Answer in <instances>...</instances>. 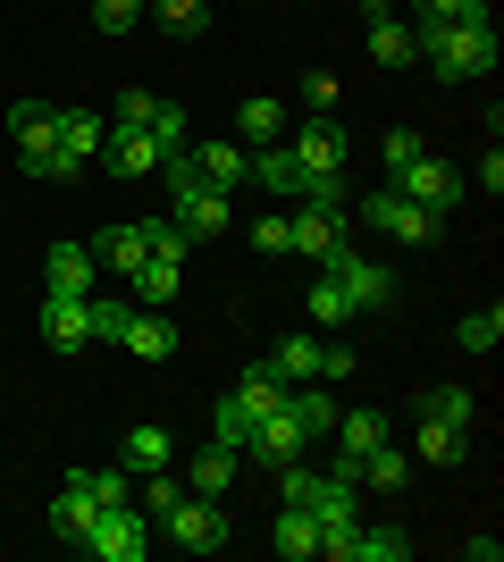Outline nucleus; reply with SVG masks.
Instances as JSON below:
<instances>
[{"instance_id": "20", "label": "nucleus", "mask_w": 504, "mask_h": 562, "mask_svg": "<svg viewBox=\"0 0 504 562\" xmlns=\"http://www.w3.org/2000/svg\"><path fill=\"white\" fill-rule=\"evenodd\" d=\"M236 135H244V151H253V143H287V101L278 93H244L236 101Z\"/></svg>"}, {"instance_id": "42", "label": "nucleus", "mask_w": 504, "mask_h": 562, "mask_svg": "<svg viewBox=\"0 0 504 562\" xmlns=\"http://www.w3.org/2000/svg\"><path fill=\"white\" fill-rule=\"evenodd\" d=\"M462 9H471V18H496V0H462Z\"/></svg>"}, {"instance_id": "7", "label": "nucleus", "mask_w": 504, "mask_h": 562, "mask_svg": "<svg viewBox=\"0 0 504 562\" xmlns=\"http://www.w3.org/2000/svg\"><path fill=\"white\" fill-rule=\"evenodd\" d=\"M152 538H160V529H152L144 504H110V513L85 529V554L93 562H152Z\"/></svg>"}, {"instance_id": "5", "label": "nucleus", "mask_w": 504, "mask_h": 562, "mask_svg": "<svg viewBox=\"0 0 504 562\" xmlns=\"http://www.w3.org/2000/svg\"><path fill=\"white\" fill-rule=\"evenodd\" d=\"M160 177H168V202H177L168 218H177V227H186L193 244H211V235H227V193H219V186H202V177L186 168V151H177V160H168Z\"/></svg>"}, {"instance_id": "17", "label": "nucleus", "mask_w": 504, "mask_h": 562, "mask_svg": "<svg viewBox=\"0 0 504 562\" xmlns=\"http://www.w3.org/2000/svg\"><path fill=\"white\" fill-rule=\"evenodd\" d=\"M186 168L202 177V186L236 193V186H244V143H227V135H202V143H186Z\"/></svg>"}, {"instance_id": "21", "label": "nucleus", "mask_w": 504, "mask_h": 562, "mask_svg": "<svg viewBox=\"0 0 504 562\" xmlns=\"http://www.w3.org/2000/svg\"><path fill=\"white\" fill-rule=\"evenodd\" d=\"M287 412H294V428H303V437H328L345 403H336V386H320V378H303V386H287Z\"/></svg>"}, {"instance_id": "14", "label": "nucleus", "mask_w": 504, "mask_h": 562, "mask_svg": "<svg viewBox=\"0 0 504 562\" xmlns=\"http://www.w3.org/2000/svg\"><path fill=\"white\" fill-rule=\"evenodd\" d=\"M101 160H110V177H160V168L177 160V151H168L160 135H144V126H110Z\"/></svg>"}, {"instance_id": "19", "label": "nucleus", "mask_w": 504, "mask_h": 562, "mask_svg": "<svg viewBox=\"0 0 504 562\" xmlns=\"http://www.w3.org/2000/svg\"><path fill=\"white\" fill-rule=\"evenodd\" d=\"M328 437H336V462L354 470V462H361V453H370V446H387V412H370V403H354V412H336V428H328Z\"/></svg>"}, {"instance_id": "10", "label": "nucleus", "mask_w": 504, "mask_h": 562, "mask_svg": "<svg viewBox=\"0 0 504 562\" xmlns=\"http://www.w3.org/2000/svg\"><path fill=\"white\" fill-rule=\"evenodd\" d=\"M320 269L354 294V311H387V303H395V269H387V260H370V252H354V244H336Z\"/></svg>"}, {"instance_id": "28", "label": "nucleus", "mask_w": 504, "mask_h": 562, "mask_svg": "<svg viewBox=\"0 0 504 562\" xmlns=\"http://www.w3.org/2000/svg\"><path fill=\"white\" fill-rule=\"evenodd\" d=\"M303 319H312V328H354V294H345L328 269H320V278L303 285Z\"/></svg>"}, {"instance_id": "37", "label": "nucleus", "mask_w": 504, "mask_h": 562, "mask_svg": "<svg viewBox=\"0 0 504 562\" xmlns=\"http://www.w3.org/2000/svg\"><path fill=\"white\" fill-rule=\"evenodd\" d=\"M320 386H345V378H354V345H320Z\"/></svg>"}, {"instance_id": "41", "label": "nucleus", "mask_w": 504, "mask_h": 562, "mask_svg": "<svg viewBox=\"0 0 504 562\" xmlns=\"http://www.w3.org/2000/svg\"><path fill=\"white\" fill-rule=\"evenodd\" d=\"M480 193H488V202L504 193V151H496V143H488V160H480Z\"/></svg>"}, {"instance_id": "26", "label": "nucleus", "mask_w": 504, "mask_h": 562, "mask_svg": "<svg viewBox=\"0 0 504 562\" xmlns=\"http://www.w3.org/2000/svg\"><path fill=\"white\" fill-rule=\"evenodd\" d=\"M126 285H135V303H144V311H168V303H177V285H186V269H177V260H135V269H126Z\"/></svg>"}, {"instance_id": "34", "label": "nucleus", "mask_w": 504, "mask_h": 562, "mask_svg": "<svg viewBox=\"0 0 504 562\" xmlns=\"http://www.w3.org/2000/svg\"><path fill=\"white\" fill-rule=\"evenodd\" d=\"M93 260H101V269H119V278H126V269L144 260V235H135V227H101V235H93Z\"/></svg>"}, {"instance_id": "12", "label": "nucleus", "mask_w": 504, "mask_h": 562, "mask_svg": "<svg viewBox=\"0 0 504 562\" xmlns=\"http://www.w3.org/2000/svg\"><path fill=\"white\" fill-rule=\"evenodd\" d=\"M110 126H144V135H160L168 151H186V110H177V101H160V93H144V85H126V93H119Z\"/></svg>"}, {"instance_id": "29", "label": "nucleus", "mask_w": 504, "mask_h": 562, "mask_svg": "<svg viewBox=\"0 0 504 562\" xmlns=\"http://www.w3.org/2000/svg\"><path fill=\"white\" fill-rule=\"evenodd\" d=\"M144 18L160 25V34H177V43H193V34L211 25V0H144Z\"/></svg>"}, {"instance_id": "15", "label": "nucleus", "mask_w": 504, "mask_h": 562, "mask_svg": "<svg viewBox=\"0 0 504 562\" xmlns=\"http://www.w3.org/2000/svg\"><path fill=\"white\" fill-rule=\"evenodd\" d=\"M51 135H59V168H68V186H76V177H85V160H101L110 117H101V110H59V126H51Z\"/></svg>"}, {"instance_id": "27", "label": "nucleus", "mask_w": 504, "mask_h": 562, "mask_svg": "<svg viewBox=\"0 0 504 562\" xmlns=\"http://www.w3.org/2000/svg\"><path fill=\"white\" fill-rule=\"evenodd\" d=\"M119 462L144 479V470H168V462H177V446H168L160 420H135V428H126V446H119Z\"/></svg>"}, {"instance_id": "8", "label": "nucleus", "mask_w": 504, "mask_h": 562, "mask_svg": "<svg viewBox=\"0 0 504 562\" xmlns=\"http://www.w3.org/2000/svg\"><path fill=\"white\" fill-rule=\"evenodd\" d=\"M160 538L186 554H227V504L219 495H186L177 513H160Z\"/></svg>"}, {"instance_id": "30", "label": "nucleus", "mask_w": 504, "mask_h": 562, "mask_svg": "<svg viewBox=\"0 0 504 562\" xmlns=\"http://www.w3.org/2000/svg\"><path fill=\"white\" fill-rule=\"evenodd\" d=\"M354 562H412V529H395V520L354 529Z\"/></svg>"}, {"instance_id": "39", "label": "nucleus", "mask_w": 504, "mask_h": 562, "mask_svg": "<svg viewBox=\"0 0 504 562\" xmlns=\"http://www.w3.org/2000/svg\"><path fill=\"white\" fill-rule=\"evenodd\" d=\"M379 151H387V177H395V168H404V160H412V151H421V135H412V126H395V135H387V143H379Z\"/></svg>"}, {"instance_id": "24", "label": "nucleus", "mask_w": 504, "mask_h": 562, "mask_svg": "<svg viewBox=\"0 0 504 562\" xmlns=\"http://www.w3.org/2000/svg\"><path fill=\"white\" fill-rule=\"evenodd\" d=\"M278 562H320V520H312V504H278Z\"/></svg>"}, {"instance_id": "31", "label": "nucleus", "mask_w": 504, "mask_h": 562, "mask_svg": "<svg viewBox=\"0 0 504 562\" xmlns=\"http://www.w3.org/2000/svg\"><path fill=\"white\" fill-rule=\"evenodd\" d=\"M421 420L471 428V420H480V395H471V386H429V395H421Z\"/></svg>"}, {"instance_id": "4", "label": "nucleus", "mask_w": 504, "mask_h": 562, "mask_svg": "<svg viewBox=\"0 0 504 562\" xmlns=\"http://www.w3.org/2000/svg\"><path fill=\"white\" fill-rule=\"evenodd\" d=\"M59 110L51 101H9V135H18V168L25 177H43V186H68V168H59Z\"/></svg>"}, {"instance_id": "35", "label": "nucleus", "mask_w": 504, "mask_h": 562, "mask_svg": "<svg viewBox=\"0 0 504 562\" xmlns=\"http://www.w3.org/2000/svg\"><path fill=\"white\" fill-rule=\"evenodd\" d=\"M135 235H144V252H152V260H177V269H186V252H193V235L177 227V218H144V227H135Z\"/></svg>"}, {"instance_id": "1", "label": "nucleus", "mask_w": 504, "mask_h": 562, "mask_svg": "<svg viewBox=\"0 0 504 562\" xmlns=\"http://www.w3.org/2000/svg\"><path fill=\"white\" fill-rule=\"evenodd\" d=\"M412 43L429 59V76L446 85H471V76L496 68V18H455V25H412Z\"/></svg>"}, {"instance_id": "32", "label": "nucleus", "mask_w": 504, "mask_h": 562, "mask_svg": "<svg viewBox=\"0 0 504 562\" xmlns=\"http://www.w3.org/2000/svg\"><path fill=\"white\" fill-rule=\"evenodd\" d=\"M269 370H278V386H303L320 370V336H287V345L269 352Z\"/></svg>"}, {"instance_id": "9", "label": "nucleus", "mask_w": 504, "mask_h": 562, "mask_svg": "<svg viewBox=\"0 0 504 562\" xmlns=\"http://www.w3.org/2000/svg\"><path fill=\"white\" fill-rule=\"evenodd\" d=\"M287 252L303 260H328L336 244H354V202H303V211H287Z\"/></svg>"}, {"instance_id": "25", "label": "nucleus", "mask_w": 504, "mask_h": 562, "mask_svg": "<svg viewBox=\"0 0 504 562\" xmlns=\"http://www.w3.org/2000/svg\"><path fill=\"white\" fill-rule=\"evenodd\" d=\"M85 285H93V244H51L43 294H85Z\"/></svg>"}, {"instance_id": "3", "label": "nucleus", "mask_w": 504, "mask_h": 562, "mask_svg": "<svg viewBox=\"0 0 504 562\" xmlns=\"http://www.w3.org/2000/svg\"><path fill=\"white\" fill-rule=\"evenodd\" d=\"M126 303H93V294H43V345L51 352H85L101 336H119Z\"/></svg>"}, {"instance_id": "16", "label": "nucleus", "mask_w": 504, "mask_h": 562, "mask_svg": "<svg viewBox=\"0 0 504 562\" xmlns=\"http://www.w3.org/2000/svg\"><path fill=\"white\" fill-rule=\"evenodd\" d=\"M119 345L135 352V361H177V328H168V311H144V303H126Z\"/></svg>"}, {"instance_id": "6", "label": "nucleus", "mask_w": 504, "mask_h": 562, "mask_svg": "<svg viewBox=\"0 0 504 562\" xmlns=\"http://www.w3.org/2000/svg\"><path fill=\"white\" fill-rule=\"evenodd\" d=\"M354 218H361V227H379L387 244H412V252H421V244H437V227H446V218H437V211H421V202H404V193H395V186L361 193V202H354Z\"/></svg>"}, {"instance_id": "13", "label": "nucleus", "mask_w": 504, "mask_h": 562, "mask_svg": "<svg viewBox=\"0 0 504 562\" xmlns=\"http://www.w3.org/2000/svg\"><path fill=\"white\" fill-rule=\"evenodd\" d=\"M101 513H110V504H101V487H93V470H76L68 487L51 495V538H68V546H85V529H93Z\"/></svg>"}, {"instance_id": "18", "label": "nucleus", "mask_w": 504, "mask_h": 562, "mask_svg": "<svg viewBox=\"0 0 504 562\" xmlns=\"http://www.w3.org/2000/svg\"><path fill=\"white\" fill-rule=\"evenodd\" d=\"M303 446H312V437L294 428V412H287V403H278V412H269V420L253 428V437H244V453H253V462H269V470H278V462H303Z\"/></svg>"}, {"instance_id": "33", "label": "nucleus", "mask_w": 504, "mask_h": 562, "mask_svg": "<svg viewBox=\"0 0 504 562\" xmlns=\"http://www.w3.org/2000/svg\"><path fill=\"white\" fill-rule=\"evenodd\" d=\"M455 345L471 352V361H480V352H496V345H504V311H496V303H488V311H462Z\"/></svg>"}, {"instance_id": "2", "label": "nucleus", "mask_w": 504, "mask_h": 562, "mask_svg": "<svg viewBox=\"0 0 504 562\" xmlns=\"http://www.w3.org/2000/svg\"><path fill=\"white\" fill-rule=\"evenodd\" d=\"M278 403H287L278 370H269V361H253V370H244L236 386H227V395L211 403V437H219V446H236V453H244V437H253V428H261L269 412H278Z\"/></svg>"}, {"instance_id": "23", "label": "nucleus", "mask_w": 504, "mask_h": 562, "mask_svg": "<svg viewBox=\"0 0 504 562\" xmlns=\"http://www.w3.org/2000/svg\"><path fill=\"white\" fill-rule=\"evenodd\" d=\"M236 462H244V453L211 437V446H202V453L186 462V495H227V487H236Z\"/></svg>"}, {"instance_id": "40", "label": "nucleus", "mask_w": 504, "mask_h": 562, "mask_svg": "<svg viewBox=\"0 0 504 562\" xmlns=\"http://www.w3.org/2000/svg\"><path fill=\"white\" fill-rule=\"evenodd\" d=\"M253 244H261V252H287V244H294V235H287V211H269L261 227H253Z\"/></svg>"}, {"instance_id": "38", "label": "nucleus", "mask_w": 504, "mask_h": 562, "mask_svg": "<svg viewBox=\"0 0 504 562\" xmlns=\"http://www.w3.org/2000/svg\"><path fill=\"white\" fill-rule=\"evenodd\" d=\"M303 101H312V110H336V76L328 68H303Z\"/></svg>"}, {"instance_id": "11", "label": "nucleus", "mask_w": 504, "mask_h": 562, "mask_svg": "<svg viewBox=\"0 0 504 562\" xmlns=\"http://www.w3.org/2000/svg\"><path fill=\"white\" fill-rule=\"evenodd\" d=\"M395 193H404V202H421V211H437V218H446V211L462 202V177H455L446 160H437V151H412V160L395 168Z\"/></svg>"}, {"instance_id": "22", "label": "nucleus", "mask_w": 504, "mask_h": 562, "mask_svg": "<svg viewBox=\"0 0 504 562\" xmlns=\"http://www.w3.org/2000/svg\"><path fill=\"white\" fill-rule=\"evenodd\" d=\"M462 446H471V428H446V420H421V437H412V470H455Z\"/></svg>"}, {"instance_id": "36", "label": "nucleus", "mask_w": 504, "mask_h": 562, "mask_svg": "<svg viewBox=\"0 0 504 562\" xmlns=\"http://www.w3.org/2000/svg\"><path fill=\"white\" fill-rule=\"evenodd\" d=\"M144 25V0H93V34H135Z\"/></svg>"}]
</instances>
